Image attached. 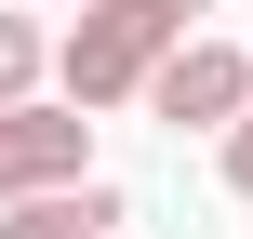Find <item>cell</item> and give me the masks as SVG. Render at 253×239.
Listing matches in <instances>:
<instances>
[{
	"label": "cell",
	"mask_w": 253,
	"mask_h": 239,
	"mask_svg": "<svg viewBox=\"0 0 253 239\" xmlns=\"http://www.w3.org/2000/svg\"><path fill=\"white\" fill-rule=\"evenodd\" d=\"M187 40H200V27H173L160 0H93V13H67V40H53V93H67L80 120L147 106V80H160Z\"/></svg>",
	"instance_id": "1"
},
{
	"label": "cell",
	"mask_w": 253,
	"mask_h": 239,
	"mask_svg": "<svg viewBox=\"0 0 253 239\" xmlns=\"http://www.w3.org/2000/svg\"><path fill=\"white\" fill-rule=\"evenodd\" d=\"M53 186H93V120H80L67 93L0 106V213H13V200H53Z\"/></svg>",
	"instance_id": "2"
},
{
	"label": "cell",
	"mask_w": 253,
	"mask_h": 239,
	"mask_svg": "<svg viewBox=\"0 0 253 239\" xmlns=\"http://www.w3.org/2000/svg\"><path fill=\"white\" fill-rule=\"evenodd\" d=\"M147 120H173V133H213V146H227V133L253 120V53L200 27V40H187V53L147 80Z\"/></svg>",
	"instance_id": "3"
},
{
	"label": "cell",
	"mask_w": 253,
	"mask_h": 239,
	"mask_svg": "<svg viewBox=\"0 0 253 239\" xmlns=\"http://www.w3.org/2000/svg\"><path fill=\"white\" fill-rule=\"evenodd\" d=\"M120 226H133V200H120L107 173H93V186H53V200H13V213H0V239H120Z\"/></svg>",
	"instance_id": "4"
},
{
	"label": "cell",
	"mask_w": 253,
	"mask_h": 239,
	"mask_svg": "<svg viewBox=\"0 0 253 239\" xmlns=\"http://www.w3.org/2000/svg\"><path fill=\"white\" fill-rule=\"evenodd\" d=\"M40 80H53V40L27 13H0V106H40Z\"/></svg>",
	"instance_id": "5"
},
{
	"label": "cell",
	"mask_w": 253,
	"mask_h": 239,
	"mask_svg": "<svg viewBox=\"0 0 253 239\" xmlns=\"http://www.w3.org/2000/svg\"><path fill=\"white\" fill-rule=\"evenodd\" d=\"M213 160H227V186H240V200H253V120H240V133H227V146H213Z\"/></svg>",
	"instance_id": "6"
},
{
	"label": "cell",
	"mask_w": 253,
	"mask_h": 239,
	"mask_svg": "<svg viewBox=\"0 0 253 239\" xmlns=\"http://www.w3.org/2000/svg\"><path fill=\"white\" fill-rule=\"evenodd\" d=\"M160 13H173V27H200V13H213V0H160Z\"/></svg>",
	"instance_id": "7"
},
{
	"label": "cell",
	"mask_w": 253,
	"mask_h": 239,
	"mask_svg": "<svg viewBox=\"0 0 253 239\" xmlns=\"http://www.w3.org/2000/svg\"><path fill=\"white\" fill-rule=\"evenodd\" d=\"M67 13H93V0H67Z\"/></svg>",
	"instance_id": "8"
}]
</instances>
